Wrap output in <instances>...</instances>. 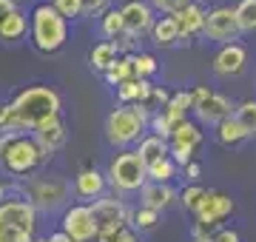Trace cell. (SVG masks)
Instances as JSON below:
<instances>
[{
    "label": "cell",
    "instance_id": "6",
    "mask_svg": "<svg viewBox=\"0 0 256 242\" xmlns=\"http://www.w3.org/2000/svg\"><path fill=\"white\" fill-rule=\"evenodd\" d=\"M108 182L117 191H140L146 186V166L137 157V151H122L111 160L108 166Z\"/></svg>",
    "mask_w": 256,
    "mask_h": 242
},
{
    "label": "cell",
    "instance_id": "45",
    "mask_svg": "<svg viewBox=\"0 0 256 242\" xmlns=\"http://www.w3.org/2000/svg\"><path fill=\"white\" fill-rule=\"evenodd\" d=\"M126 242H137V236H134V234H131V236H128V240Z\"/></svg>",
    "mask_w": 256,
    "mask_h": 242
},
{
    "label": "cell",
    "instance_id": "9",
    "mask_svg": "<svg viewBox=\"0 0 256 242\" xmlns=\"http://www.w3.org/2000/svg\"><path fill=\"white\" fill-rule=\"evenodd\" d=\"M88 211L94 216V225H97V234L102 231H120L126 228L128 222V208L120 200H111V196H100L88 205Z\"/></svg>",
    "mask_w": 256,
    "mask_h": 242
},
{
    "label": "cell",
    "instance_id": "31",
    "mask_svg": "<svg viewBox=\"0 0 256 242\" xmlns=\"http://www.w3.org/2000/svg\"><path fill=\"white\" fill-rule=\"evenodd\" d=\"M234 120L245 128V134H256V100H245L239 106L236 112H234Z\"/></svg>",
    "mask_w": 256,
    "mask_h": 242
},
{
    "label": "cell",
    "instance_id": "32",
    "mask_svg": "<svg viewBox=\"0 0 256 242\" xmlns=\"http://www.w3.org/2000/svg\"><path fill=\"white\" fill-rule=\"evenodd\" d=\"M102 34H106V38H122V18H120V9H108L102 14Z\"/></svg>",
    "mask_w": 256,
    "mask_h": 242
},
{
    "label": "cell",
    "instance_id": "22",
    "mask_svg": "<svg viewBox=\"0 0 256 242\" xmlns=\"http://www.w3.org/2000/svg\"><path fill=\"white\" fill-rule=\"evenodd\" d=\"M137 157L142 160V166H151V162H156V160H165L168 157V140H162V137H142L140 140V148H137Z\"/></svg>",
    "mask_w": 256,
    "mask_h": 242
},
{
    "label": "cell",
    "instance_id": "44",
    "mask_svg": "<svg viewBox=\"0 0 256 242\" xmlns=\"http://www.w3.org/2000/svg\"><path fill=\"white\" fill-rule=\"evenodd\" d=\"M3 194H6V188H3V182H0V202H3Z\"/></svg>",
    "mask_w": 256,
    "mask_h": 242
},
{
    "label": "cell",
    "instance_id": "11",
    "mask_svg": "<svg viewBox=\"0 0 256 242\" xmlns=\"http://www.w3.org/2000/svg\"><path fill=\"white\" fill-rule=\"evenodd\" d=\"M63 234L72 242H94L97 236V225L88 211V205H72L63 214Z\"/></svg>",
    "mask_w": 256,
    "mask_h": 242
},
{
    "label": "cell",
    "instance_id": "19",
    "mask_svg": "<svg viewBox=\"0 0 256 242\" xmlns=\"http://www.w3.org/2000/svg\"><path fill=\"white\" fill-rule=\"evenodd\" d=\"M26 32H28V18L20 9H14L9 18L0 23V40L3 43H18V40L26 38Z\"/></svg>",
    "mask_w": 256,
    "mask_h": 242
},
{
    "label": "cell",
    "instance_id": "28",
    "mask_svg": "<svg viewBox=\"0 0 256 242\" xmlns=\"http://www.w3.org/2000/svg\"><path fill=\"white\" fill-rule=\"evenodd\" d=\"M106 80H108L114 88H117L120 83H126V80H134V72H131V54L117 57V60H114V66L106 72Z\"/></svg>",
    "mask_w": 256,
    "mask_h": 242
},
{
    "label": "cell",
    "instance_id": "46",
    "mask_svg": "<svg viewBox=\"0 0 256 242\" xmlns=\"http://www.w3.org/2000/svg\"><path fill=\"white\" fill-rule=\"evenodd\" d=\"M32 242H48V240H32Z\"/></svg>",
    "mask_w": 256,
    "mask_h": 242
},
{
    "label": "cell",
    "instance_id": "24",
    "mask_svg": "<svg viewBox=\"0 0 256 242\" xmlns=\"http://www.w3.org/2000/svg\"><path fill=\"white\" fill-rule=\"evenodd\" d=\"M120 57L117 46L111 43V40H106V43H97V46L92 48V54H88V60H92V68H97V72H108L111 66H114V60Z\"/></svg>",
    "mask_w": 256,
    "mask_h": 242
},
{
    "label": "cell",
    "instance_id": "35",
    "mask_svg": "<svg viewBox=\"0 0 256 242\" xmlns=\"http://www.w3.org/2000/svg\"><path fill=\"white\" fill-rule=\"evenodd\" d=\"M52 6H54V9L60 12L66 20H68V18H77V14H82L80 0H52Z\"/></svg>",
    "mask_w": 256,
    "mask_h": 242
},
{
    "label": "cell",
    "instance_id": "38",
    "mask_svg": "<svg viewBox=\"0 0 256 242\" xmlns=\"http://www.w3.org/2000/svg\"><path fill=\"white\" fill-rule=\"evenodd\" d=\"M82 14H100L106 9V0H80Z\"/></svg>",
    "mask_w": 256,
    "mask_h": 242
},
{
    "label": "cell",
    "instance_id": "4",
    "mask_svg": "<svg viewBox=\"0 0 256 242\" xmlns=\"http://www.w3.org/2000/svg\"><path fill=\"white\" fill-rule=\"evenodd\" d=\"M37 228V211L28 200L0 202V242H32Z\"/></svg>",
    "mask_w": 256,
    "mask_h": 242
},
{
    "label": "cell",
    "instance_id": "1",
    "mask_svg": "<svg viewBox=\"0 0 256 242\" xmlns=\"http://www.w3.org/2000/svg\"><path fill=\"white\" fill-rule=\"evenodd\" d=\"M12 114H14V126L18 131H34L43 122L57 120L60 117V94L48 86H28L23 92L14 94V100L9 102Z\"/></svg>",
    "mask_w": 256,
    "mask_h": 242
},
{
    "label": "cell",
    "instance_id": "27",
    "mask_svg": "<svg viewBox=\"0 0 256 242\" xmlns=\"http://www.w3.org/2000/svg\"><path fill=\"white\" fill-rule=\"evenodd\" d=\"M174 174H176V166L171 162V157L156 160V162L146 166V180H151V182H162V186H168V182L174 180Z\"/></svg>",
    "mask_w": 256,
    "mask_h": 242
},
{
    "label": "cell",
    "instance_id": "14",
    "mask_svg": "<svg viewBox=\"0 0 256 242\" xmlns=\"http://www.w3.org/2000/svg\"><path fill=\"white\" fill-rule=\"evenodd\" d=\"M245 63H248L245 46L228 43V46L220 48V54L214 57V72H216L220 77H236V74L245 72Z\"/></svg>",
    "mask_w": 256,
    "mask_h": 242
},
{
    "label": "cell",
    "instance_id": "17",
    "mask_svg": "<svg viewBox=\"0 0 256 242\" xmlns=\"http://www.w3.org/2000/svg\"><path fill=\"white\" fill-rule=\"evenodd\" d=\"M74 191H77V196L94 202L106 191V177H102L97 168H82L80 174H77V180H74Z\"/></svg>",
    "mask_w": 256,
    "mask_h": 242
},
{
    "label": "cell",
    "instance_id": "3",
    "mask_svg": "<svg viewBox=\"0 0 256 242\" xmlns=\"http://www.w3.org/2000/svg\"><path fill=\"white\" fill-rule=\"evenodd\" d=\"M34 48L43 54H54L60 52L68 38V20L52 6V3H37L32 9V23H28Z\"/></svg>",
    "mask_w": 256,
    "mask_h": 242
},
{
    "label": "cell",
    "instance_id": "29",
    "mask_svg": "<svg viewBox=\"0 0 256 242\" xmlns=\"http://www.w3.org/2000/svg\"><path fill=\"white\" fill-rule=\"evenodd\" d=\"M131 72H134V80H148L151 74H156V57L148 52L131 54Z\"/></svg>",
    "mask_w": 256,
    "mask_h": 242
},
{
    "label": "cell",
    "instance_id": "5",
    "mask_svg": "<svg viewBox=\"0 0 256 242\" xmlns=\"http://www.w3.org/2000/svg\"><path fill=\"white\" fill-rule=\"evenodd\" d=\"M148 126V114L140 106H120L106 120V137L114 148H122L128 142L140 140V134Z\"/></svg>",
    "mask_w": 256,
    "mask_h": 242
},
{
    "label": "cell",
    "instance_id": "20",
    "mask_svg": "<svg viewBox=\"0 0 256 242\" xmlns=\"http://www.w3.org/2000/svg\"><path fill=\"white\" fill-rule=\"evenodd\" d=\"M148 92H151L148 80H126V83L117 86V97L122 106H142Z\"/></svg>",
    "mask_w": 256,
    "mask_h": 242
},
{
    "label": "cell",
    "instance_id": "39",
    "mask_svg": "<svg viewBox=\"0 0 256 242\" xmlns=\"http://www.w3.org/2000/svg\"><path fill=\"white\" fill-rule=\"evenodd\" d=\"M210 242H242V240H239L236 231H230V228H220V231L210 236Z\"/></svg>",
    "mask_w": 256,
    "mask_h": 242
},
{
    "label": "cell",
    "instance_id": "10",
    "mask_svg": "<svg viewBox=\"0 0 256 242\" xmlns=\"http://www.w3.org/2000/svg\"><path fill=\"white\" fill-rule=\"evenodd\" d=\"M202 34H208L210 40L216 43H234L239 38V26L236 18H234V9L228 6H216V9L205 12V26H202Z\"/></svg>",
    "mask_w": 256,
    "mask_h": 242
},
{
    "label": "cell",
    "instance_id": "21",
    "mask_svg": "<svg viewBox=\"0 0 256 242\" xmlns=\"http://www.w3.org/2000/svg\"><path fill=\"white\" fill-rule=\"evenodd\" d=\"M168 142H180V146H188V148H200V142H202V131L196 122H191L188 117L185 120H180L171 128V137H168Z\"/></svg>",
    "mask_w": 256,
    "mask_h": 242
},
{
    "label": "cell",
    "instance_id": "40",
    "mask_svg": "<svg viewBox=\"0 0 256 242\" xmlns=\"http://www.w3.org/2000/svg\"><path fill=\"white\" fill-rule=\"evenodd\" d=\"M185 174H188V180H191V182H196V180H200V174H202V166L191 160V162L185 166Z\"/></svg>",
    "mask_w": 256,
    "mask_h": 242
},
{
    "label": "cell",
    "instance_id": "30",
    "mask_svg": "<svg viewBox=\"0 0 256 242\" xmlns=\"http://www.w3.org/2000/svg\"><path fill=\"white\" fill-rule=\"evenodd\" d=\"M239 32H256V0H242L234 9Z\"/></svg>",
    "mask_w": 256,
    "mask_h": 242
},
{
    "label": "cell",
    "instance_id": "43",
    "mask_svg": "<svg viewBox=\"0 0 256 242\" xmlns=\"http://www.w3.org/2000/svg\"><path fill=\"white\" fill-rule=\"evenodd\" d=\"M194 242H210V236L205 240V236H194Z\"/></svg>",
    "mask_w": 256,
    "mask_h": 242
},
{
    "label": "cell",
    "instance_id": "15",
    "mask_svg": "<svg viewBox=\"0 0 256 242\" xmlns=\"http://www.w3.org/2000/svg\"><path fill=\"white\" fill-rule=\"evenodd\" d=\"M176 23V34L185 40L196 38V34H202V26H205V9L202 6H196V3H188L185 9H180L176 14H171Z\"/></svg>",
    "mask_w": 256,
    "mask_h": 242
},
{
    "label": "cell",
    "instance_id": "26",
    "mask_svg": "<svg viewBox=\"0 0 256 242\" xmlns=\"http://www.w3.org/2000/svg\"><path fill=\"white\" fill-rule=\"evenodd\" d=\"M216 137H220L222 146H236V142L248 140L245 128H242V126H239V122L234 120V114H230L228 120H222L220 126H216Z\"/></svg>",
    "mask_w": 256,
    "mask_h": 242
},
{
    "label": "cell",
    "instance_id": "25",
    "mask_svg": "<svg viewBox=\"0 0 256 242\" xmlns=\"http://www.w3.org/2000/svg\"><path fill=\"white\" fill-rule=\"evenodd\" d=\"M151 38H154L156 46H171V43H176V40H180V34H176L174 18L154 20V26H151Z\"/></svg>",
    "mask_w": 256,
    "mask_h": 242
},
{
    "label": "cell",
    "instance_id": "12",
    "mask_svg": "<svg viewBox=\"0 0 256 242\" xmlns=\"http://www.w3.org/2000/svg\"><path fill=\"white\" fill-rule=\"evenodd\" d=\"M120 18H122V34L126 38H142L154 26L151 6L142 3V0H128L126 6L120 9Z\"/></svg>",
    "mask_w": 256,
    "mask_h": 242
},
{
    "label": "cell",
    "instance_id": "23",
    "mask_svg": "<svg viewBox=\"0 0 256 242\" xmlns=\"http://www.w3.org/2000/svg\"><path fill=\"white\" fill-rule=\"evenodd\" d=\"M194 102H191V92H176L168 97V102H165V120L171 122V128H174L180 120H185V114H188V108H191Z\"/></svg>",
    "mask_w": 256,
    "mask_h": 242
},
{
    "label": "cell",
    "instance_id": "8",
    "mask_svg": "<svg viewBox=\"0 0 256 242\" xmlns=\"http://www.w3.org/2000/svg\"><path fill=\"white\" fill-rule=\"evenodd\" d=\"M191 102H194L191 108L196 112L200 122H205V126H220L222 120H228L234 114V106H230L228 97L210 92L208 86H196L191 92Z\"/></svg>",
    "mask_w": 256,
    "mask_h": 242
},
{
    "label": "cell",
    "instance_id": "36",
    "mask_svg": "<svg viewBox=\"0 0 256 242\" xmlns=\"http://www.w3.org/2000/svg\"><path fill=\"white\" fill-rule=\"evenodd\" d=\"M148 122H151V128H154V137H162V140H168V137H171V122L165 120L162 112H156Z\"/></svg>",
    "mask_w": 256,
    "mask_h": 242
},
{
    "label": "cell",
    "instance_id": "41",
    "mask_svg": "<svg viewBox=\"0 0 256 242\" xmlns=\"http://www.w3.org/2000/svg\"><path fill=\"white\" fill-rule=\"evenodd\" d=\"M14 9H18V6H14V0H0V23L9 18Z\"/></svg>",
    "mask_w": 256,
    "mask_h": 242
},
{
    "label": "cell",
    "instance_id": "37",
    "mask_svg": "<svg viewBox=\"0 0 256 242\" xmlns=\"http://www.w3.org/2000/svg\"><path fill=\"white\" fill-rule=\"evenodd\" d=\"M191 0H151V6L156 12H165V14H176L180 9H185Z\"/></svg>",
    "mask_w": 256,
    "mask_h": 242
},
{
    "label": "cell",
    "instance_id": "7",
    "mask_svg": "<svg viewBox=\"0 0 256 242\" xmlns=\"http://www.w3.org/2000/svg\"><path fill=\"white\" fill-rule=\"evenodd\" d=\"M194 214H196V236L208 240L210 228H220L234 214V200L228 194H220V191H205L200 208Z\"/></svg>",
    "mask_w": 256,
    "mask_h": 242
},
{
    "label": "cell",
    "instance_id": "42",
    "mask_svg": "<svg viewBox=\"0 0 256 242\" xmlns=\"http://www.w3.org/2000/svg\"><path fill=\"white\" fill-rule=\"evenodd\" d=\"M46 240H48V242H72V240H68V236H66L63 231H57V234H52V236H46Z\"/></svg>",
    "mask_w": 256,
    "mask_h": 242
},
{
    "label": "cell",
    "instance_id": "2",
    "mask_svg": "<svg viewBox=\"0 0 256 242\" xmlns=\"http://www.w3.org/2000/svg\"><path fill=\"white\" fill-rule=\"evenodd\" d=\"M48 160V154L32 134L26 131H9L0 134V166L12 177H32L37 168Z\"/></svg>",
    "mask_w": 256,
    "mask_h": 242
},
{
    "label": "cell",
    "instance_id": "16",
    "mask_svg": "<svg viewBox=\"0 0 256 242\" xmlns=\"http://www.w3.org/2000/svg\"><path fill=\"white\" fill-rule=\"evenodd\" d=\"M32 137H34L37 146L52 157L57 148H63V146H66V126H63V120L57 117V120H48V122H43L40 128H34Z\"/></svg>",
    "mask_w": 256,
    "mask_h": 242
},
{
    "label": "cell",
    "instance_id": "18",
    "mask_svg": "<svg viewBox=\"0 0 256 242\" xmlns=\"http://www.w3.org/2000/svg\"><path fill=\"white\" fill-rule=\"evenodd\" d=\"M140 191H142V208H151L156 214L165 211L176 196L174 191H171V186H162V182H146Z\"/></svg>",
    "mask_w": 256,
    "mask_h": 242
},
{
    "label": "cell",
    "instance_id": "13",
    "mask_svg": "<svg viewBox=\"0 0 256 242\" xmlns=\"http://www.w3.org/2000/svg\"><path fill=\"white\" fill-rule=\"evenodd\" d=\"M28 202H32V208H46V211H52V208H57V205L66 202V196H68V186H66L63 180H34L32 182V188H28Z\"/></svg>",
    "mask_w": 256,
    "mask_h": 242
},
{
    "label": "cell",
    "instance_id": "33",
    "mask_svg": "<svg viewBox=\"0 0 256 242\" xmlns=\"http://www.w3.org/2000/svg\"><path fill=\"white\" fill-rule=\"evenodd\" d=\"M202 196H205V188L196 186V182H191V186L182 191V205L188 208V211H196L200 202H202Z\"/></svg>",
    "mask_w": 256,
    "mask_h": 242
},
{
    "label": "cell",
    "instance_id": "34",
    "mask_svg": "<svg viewBox=\"0 0 256 242\" xmlns=\"http://www.w3.org/2000/svg\"><path fill=\"white\" fill-rule=\"evenodd\" d=\"M156 222H160V214L151 211V208H140V211H134V225H137L140 231H148V228H154Z\"/></svg>",
    "mask_w": 256,
    "mask_h": 242
}]
</instances>
